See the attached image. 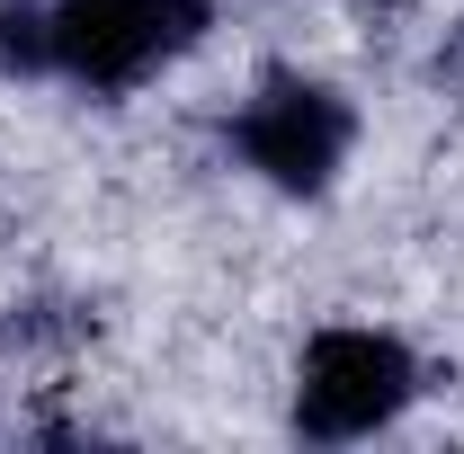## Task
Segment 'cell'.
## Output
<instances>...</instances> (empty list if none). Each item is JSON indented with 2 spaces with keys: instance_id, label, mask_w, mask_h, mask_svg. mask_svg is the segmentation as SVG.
<instances>
[{
  "instance_id": "obj_1",
  "label": "cell",
  "mask_w": 464,
  "mask_h": 454,
  "mask_svg": "<svg viewBox=\"0 0 464 454\" xmlns=\"http://www.w3.org/2000/svg\"><path fill=\"white\" fill-rule=\"evenodd\" d=\"M215 0H45V71L90 99H125L179 54H197Z\"/></svg>"
},
{
  "instance_id": "obj_2",
  "label": "cell",
  "mask_w": 464,
  "mask_h": 454,
  "mask_svg": "<svg viewBox=\"0 0 464 454\" xmlns=\"http://www.w3.org/2000/svg\"><path fill=\"white\" fill-rule=\"evenodd\" d=\"M420 401V356L375 321H331L304 339L295 365V437L313 446H357L375 428H393Z\"/></svg>"
},
{
  "instance_id": "obj_3",
  "label": "cell",
  "mask_w": 464,
  "mask_h": 454,
  "mask_svg": "<svg viewBox=\"0 0 464 454\" xmlns=\"http://www.w3.org/2000/svg\"><path fill=\"white\" fill-rule=\"evenodd\" d=\"M224 143H232V161L250 178H268L277 196H331V178L357 152V108L313 71H268L241 99V116L224 125Z\"/></svg>"
}]
</instances>
